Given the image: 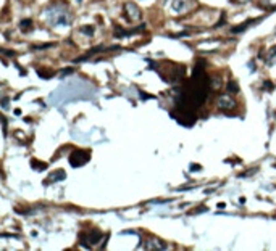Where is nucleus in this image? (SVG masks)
<instances>
[{
	"label": "nucleus",
	"instance_id": "1",
	"mask_svg": "<svg viewBox=\"0 0 276 251\" xmlns=\"http://www.w3.org/2000/svg\"><path fill=\"white\" fill-rule=\"evenodd\" d=\"M90 160V153L84 152V150H74V152L69 155V164L73 168H79L82 164H86Z\"/></svg>",
	"mask_w": 276,
	"mask_h": 251
},
{
	"label": "nucleus",
	"instance_id": "2",
	"mask_svg": "<svg viewBox=\"0 0 276 251\" xmlns=\"http://www.w3.org/2000/svg\"><path fill=\"white\" fill-rule=\"evenodd\" d=\"M102 238V233L100 232H97V230H90V233L86 237V235H81V245L84 248H90L92 245H95V243H98V240Z\"/></svg>",
	"mask_w": 276,
	"mask_h": 251
},
{
	"label": "nucleus",
	"instance_id": "3",
	"mask_svg": "<svg viewBox=\"0 0 276 251\" xmlns=\"http://www.w3.org/2000/svg\"><path fill=\"white\" fill-rule=\"evenodd\" d=\"M124 10L128 11V18H129V21H139L140 19V10H139V6L136 5V3H132V2H129V3H126L124 5Z\"/></svg>",
	"mask_w": 276,
	"mask_h": 251
},
{
	"label": "nucleus",
	"instance_id": "4",
	"mask_svg": "<svg viewBox=\"0 0 276 251\" xmlns=\"http://www.w3.org/2000/svg\"><path fill=\"white\" fill-rule=\"evenodd\" d=\"M190 5H192V2H190V0H174V2H173V10H176V11L181 13V11L189 10Z\"/></svg>",
	"mask_w": 276,
	"mask_h": 251
},
{
	"label": "nucleus",
	"instance_id": "5",
	"mask_svg": "<svg viewBox=\"0 0 276 251\" xmlns=\"http://www.w3.org/2000/svg\"><path fill=\"white\" fill-rule=\"evenodd\" d=\"M63 179H66V174H65V171H61V169H58V171H55V172H52L50 176H48V180L45 182V184H53V182H58V180H63Z\"/></svg>",
	"mask_w": 276,
	"mask_h": 251
},
{
	"label": "nucleus",
	"instance_id": "6",
	"mask_svg": "<svg viewBox=\"0 0 276 251\" xmlns=\"http://www.w3.org/2000/svg\"><path fill=\"white\" fill-rule=\"evenodd\" d=\"M218 106H220V110H229L234 106V100H231L229 97H221L220 102H218Z\"/></svg>",
	"mask_w": 276,
	"mask_h": 251
},
{
	"label": "nucleus",
	"instance_id": "7",
	"mask_svg": "<svg viewBox=\"0 0 276 251\" xmlns=\"http://www.w3.org/2000/svg\"><path fill=\"white\" fill-rule=\"evenodd\" d=\"M258 19H249V21H245V23H242L240 26H237V27H232V32H240V31H244V29H247L252 23H257Z\"/></svg>",
	"mask_w": 276,
	"mask_h": 251
},
{
	"label": "nucleus",
	"instance_id": "8",
	"mask_svg": "<svg viewBox=\"0 0 276 251\" xmlns=\"http://www.w3.org/2000/svg\"><path fill=\"white\" fill-rule=\"evenodd\" d=\"M31 164H32V168L36 169V171H44V169H47V164L42 163V161H37V160H31Z\"/></svg>",
	"mask_w": 276,
	"mask_h": 251
},
{
	"label": "nucleus",
	"instance_id": "9",
	"mask_svg": "<svg viewBox=\"0 0 276 251\" xmlns=\"http://www.w3.org/2000/svg\"><path fill=\"white\" fill-rule=\"evenodd\" d=\"M228 92H229V94H237V92H239L237 84L232 82V81H229V82H228Z\"/></svg>",
	"mask_w": 276,
	"mask_h": 251
},
{
	"label": "nucleus",
	"instance_id": "10",
	"mask_svg": "<svg viewBox=\"0 0 276 251\" xmlns=\"http://www.w3.org/2000/svg\"><path fill=\"white\" fill-rule=\"evenodd\" d=\"M31 24H32L31 19H23V21H21V29H23V31H29L32 27Z\"/></svg>",
	"mask_w": 276,
	"mask_h": 251
},
{
	"label": "nucleus",
	"instance_id": "11",
	"mask_svg": "<svg viewBox=\"0 0 276 251\" xmlns=\"http://www.w3.org/2000/svg\"><path fill=\"white\" fill-rule=\"evenodd\" d=\"M81 31H82V32H87V34H92V32H94V27H82Z\"/></svg>",
	"mask_w": 276,
	"mask_h": 251
},
{
	"label": "nucleus",
	"instance_id": "12",
	"mask_svg": "<svg viewBox=\"0 0 276 251\" xmlns=\"http://www.w3.org/2000/svg\"><path fill=\"white\" fill-rule=\"evenodd\" d=\"M200 168H199V164H192V166H190V171H199Z\"/></svg>",
	"mask_w": 276,
	"mask_h": 251
},
{
	"label": "nucleus",
	"instance_id": "13",
	"mask_svg": "<svg viewBox=\"0 0 276 251\" xmlns=\"http://www.w3.org/2000/svg\"><path fill=\"white\" fill-rule=\"evenodd\" d=\"M231 2H237V3H244V2H249V0H231Z\"/></svg>",
	"mask_w": 276,
	"mask_h": 251
}]
</instances>
